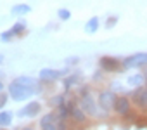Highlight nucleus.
<instances>
[{"label": "nucleus", "instance_id": "7ed1b4c3", "mask_svg": "<svg viewBox=\"0 0 147 130\" xmlns=\"http://www.w3.org/2000/svg\"><path fill=\"white\" fill-rule=\"evenodd\" d=\"M71 75L69 68H62V70H55V68H42L38 71V82L40 83H54L57 80H64L66 77Z\"/></svg>", "mask_w": 147, "mask_h": 130}, {"label": "nucleus", "instance_id": "b1692460", "mask_svg": "<svg viewBox=\"0 0 147 130\" xmlns=\"http://www.w3.org/2000/svg\"><path fill=\"white\" fill-rule=\"evenodd\" d=\"M9 99H11V95L7 92H0V111H4V108H5Z\"/></svg>", "mask_w": 147, "mask_h": 130}, {"label": "nucleus", "instance_id": "412c9836", "mask_svg": "<svg viewBox=\"0 0 147 130\" xmlns=\"http://www.w3.org/2000/svg\"><path fill=\"white\" fill-rule=\"evenodd\" d=\"M133 125H135V128H147V114L145 116H137Z\"/></svg>", "mask_w": 147, "mask_h": 130}, {"label": "nucleus", "instance_id": "c756f323", "mask_svg": "<svg viewBox=\"0 0 147 130\" xmlns=\"http://www.w3.org/2000/svg\"><path fill=\"white\" fill-rule=\"evenodd\" d=\"M0 130H7V128H0Z\"/></svg>", "mask_w": 147, "mask_h": 130}, {"label": "nucleus", "instance_id": "5701e85b", "mask_svg": "<svg viewBox=\"0 0 147 130\" xmlns=\"http://www.w3.org/2000/svg\"><path fill=\"white\" fill-rule=\"evenodd\" d=\"M118 19H119L118 16H109V18L106 19V28H107V30H111V28H114V26L118 24Z\"/></svg>", "mask_w": 147, "mask_h": 130}, {"label": "nucleus", "instance_id": "f257e3e1", "mask_svg": "<svg viewBox=\"0 0 147 130\" xmlns=\"http://www.w3.org/2000/svg\"><path fill=\"white\" fill-rule=\"evenodd\" d=\"M40 92H42L40 82L33 77L21 75V77H16L14 80H11V83L7 85V94L16 102H23L26 99H31L33 95H36Z\"/></svg>", "mask_w": 147, "mask_h": 130}, {"label": "nucleus", "instance_id": "6ab92c4d", "mask_svg": "<svg viewBox=\"0 0 147 130\" xmlns=\"http://www.w3.org/2000/svg\"><path fill=\"white\" fill-rule=\"evenodd\" d=\"M57 18H59L61 21H69V19H71V11L66 9V7H61V9L57 11Z\"/></svg>", "mask_w": 147, "mask_h": 130}, {"label": "nucleus", "instance_id": "4468645a", "mask_svg": "<svg viewBox=\"0 0 147 130\" xmlns=\"http://www.w3.org/2000/svg\"><path fill=\"white\" fill-rule=\"evenodd\" d=\"M31 12V5L30 4H14L11 7V14L14 16H26Z\"/></svg>", "mask_w": 147, "mask_h": 130}, {"label": "nucleus", "instance_id": "f3484780", "mask_svg": "<svg viewBox=\"0 0 147 130\" xmlns=\"http://www.w3.org/2000/svg\"><path fill=\"white\" fill-rule=\"evenodd\" d=\"M26 28H28V24H26V21H16L12 26H11V31L14 33V37H23L24 33H26Z\"/></svg>", "mask_w": 147, "mask_h": 130}, {"label": "nucleus", "instance_id": "6e6552de", "mask_svg": "<svg viewBox=\"0 0 147 130\" xmlns=\"http://www.w3.org/2000/svg\"><path fill=\"white\" fill-rule=\"evenodd\" d=\"M114 113L121 118H126L131 113V99L128 95H118L114 104Z\"/></svg>", "mask_w": 147, "mask_h": 130}, {"label": "nucleus", "instance_id": "9b49d317", "mask_svg": "<svg viewBox=\"0 0 147 130\" xmlns=\"http://www.w3.org/2000/svg\"><path fill=\"white\" fill-rule=\"evenodd\" d=\"M80 80H82V73L80 71H73L69 77H66L64 80H62V89H64V94H67L75 85H78L80 83Z\"/></svg>", "mask_w": 147, "mask_h": 130}, {"label": "nucleus", "instance_id": "a211bd4d", "mask_svg": "<svg viewBox=\"0 0 147 130\" xmlns=\"http://www.w3.org/2000/svg\"><path fill=\"white\" fill-rule=\"evenodd\" d=\"M66 95H67V94H64V92H62V94H55L54 97H50V99H49V104H50L52 108H59L61 104H64V102L67 101V97H66Z\"/></svg>", "mask_w": 147, "mask_h": 130}, {"label": "nucleus", "instance_id": "bb28decb", "mask_svg": "<svg viewBox=\"0 0 147 130\" xmlns=\"http://www.w3.org/2000/svg\"><path fill=\"white\" fill-rule=\"evenodd\" d=\"M19 130H35V128H33V127H30V125H28V127H21V128H19Z\"/></svg>", "mask_w": 147, "mask_h": 130}, {"label": "nucleus", "instance_id": "0eeeda50", "mask_svg": "<svg viewBox=\"0 0 147 130\" xmlns=\"http://www.w3.org/2000/svg\"><path fill=\"white\" fill-rule=\"evenodd\" d=\"M42 113V102L40 101H28L19 111H18V118H36Z\"/></svg>", "mask_w": 147, "mask_h": 130}, {"label": "nucleus", "instance_id": "39448f33", "mask_svg": "<svg viewBox=\"0 0 147 130\" xmlns=\"http://www.w3.org/2000/svg\"><path fill=\"white\" fill-rule=\"evenodd\" d=\"M123 70H144L147 68V52H135L121 59Z\"/></svg>", "mask_w": 147, "mask_h": 130}, {"label": "nucleus", "instance_id": "c85d7f7f", "mask_svg": "<svg viewBox=\"0 0 147 130\" xmlns=\"http://www.w3.org/2000/svg\"><path fill=\"white\" fill-rule=\"evenodd\" d=\"M2 62H4V54L0 52V66H2Z\"/></svg>", "mask_w": 147, "mask_h": 130}, {"label": "nucleus", "instance_id": "cd10ccee", "mask_svg": "<svg viewBox=\"0 0 147 130\" xmlns=\"http://www.w3.org/2000/svg\"><path fill=\"white\" fill-rule=\"evenodd\" d=\"M4 87H5V85H4V82H2V78H0V92H4Z\"/></svg>", "mask_w": 147, "mask_h": 130}, {"label": "nucleus", "instance_id": "f03ea898", "mask_svg": "<svg viewBox=\"0 0 147 130\" xmlns=\"http://www.w3.org/2000/svg\"><path fill=\"white\" fill-rule=\"evenodd\" d=\"M78 106L87 113L88 118H106L107 114H104L97 104V99H94V94H87L78 97Z\"/></svg>", "mask_w": 147, "mask_h": 130}, {"label": "nucleus", "instance_id": "393cba45", "mask_svg": "<svg viewBox=\"0 0 147 130\" xmlns=\"http://www.w3.org/2000/svg\"><path fill=\"white\" fill-rule=\"evenodd\" d=\"M102 78H104V71H102V70H99V71H95V73L92 75L94 83H95V82H102Z\"/></svg>", "mask_w": 147, "mask_h": 130}, {"label": "nucleus", "instance_id": "f8f14e48", "mask_svg": "<svg viewBox=\"0 0 147 130\" xmlns=\"http://www.w3.org/2000/svg\"><path fill=\"white\" fill-rule=\"evenodd\" d=\"M126 85L131 87L133 90H137V89H144V87H145V78H144L142 71H138V73H135V75H130V77L126 78Z\"/></svg>", "mask_w": 147, "mask_h": 130}, {"label": "nucleus", "instance_id": "20e7f679", "mask_svg": "<svg viewBox=\"0 0 147 130\" xmlns=\"http://www.w3.org/2000/svg\"><path fill=\"white\" fill-rule=\"evenodd\" d=\"M95 99H97V104H99L100 111L104 114H109L111 111H114V104H116L118 95L114 94L113 89H102V90H99Z\"/></svg>", "mask_w": 147, "mask_h": 130}, {"label": "nucleus", "instance_id": "2eb2a0df", "mask_svg": "<svg viewBox=\"0 0 147 130\" xmlns=\"http://www.w3.org/2000/svg\"><path fill=\"white\" fill-rule=\"evenodd\" d=\"M12 120H14V114L12 111H0V128H9L12 125Z\"/></svg>", "mask_w": 147, "mask_h": 130}, {"label": "nucleus", "instance_id": "aec40b11", "mask_svg": "<svg viewBox=\"0 0 147 130\" xmlns=\"http://www.w3.org/2000/svg\"><path fill=\"white\" fill-rule=\"evenodd\" d=\"M12 38H16V37H14V33L11 31V28L0 33V40H2L4 43H11V40H12Z\"/></svg>", "mask_w": 147, "mask_h": 130}, {"label": "nucleus", "instance_id": "4be33fe9", "mask_svg": "<svg viewBox=\"0 0 147 130\" xmlns=\"http://www.w3.org/2000/svg\"><path fill=\"white\" fill-rule=\"evenodd\" d=\"M80 62V57L78 56H71V57H66L64 64H66V68H71V66H76V64Z\"/></svg>", "mask_w": 147, "mask_h": 130}, {"label": "nucleus", "instance_id": "dca6fc26", "mask_svg": "<svg viewBox=\"0 0 147 130\" xmlns=\"http://www.w3.org/2000/svg\"><path fill=\"white\" fill-rule=\"evenodd\" d=\"M71 120L75 121V123H82V125H83V123H87L88 116H87V113H85V111H83V109L78 106L75 111H73V114H71Z\"/></svg>", "mask_w": 147, "mask_h": 130}, {"label": "nucleus", "instance_id": "a878e982", "mask_svg": "<svg viewBox=\"0 0 147 130\" xmlns=\"http://www.w3.org/2000/svg\"><path fill=\"white\" fill-rule=\"evenodd\" d=\"M57 130H67V120H57Z\"/></svg>", "mask_w": 147, "mask_h": 130}, {"label": "nucleus", "instance_id": "1a4fd4ad", "mask_svg": "<svg viewBox=\"0 0 147 130\" xmlns=\"http://www.w3.org/2000/svg\"><path fill=\"white\" fill-rule=\"evenodd\" d=\"M130 99H131V102H133L138 109H142V111L147 113V87L133 90L131 95H130Z\"/></svg>", "mask_w": 147, "mask_h": 130}, {"label": "nucleus", "instance_id": "9d476101", "mask_svg": "<svg viewBox=\"0 0 147 130\" xmlns=\"http://www.w3.org/2000/svg\"><path fill=\"white\" fill-rule=\"evenodd\" d=\"M57 114L55 113H45V114H42L40 116V120H38V127H40V130H57Z\"/></svg>", "mask_w": 147, "mask_h": 130}, {"label": "nucleus", "instance_id": "ddd939ff", "mask_svg": "<svg viewBox=\"0 0 147 130\" xmlns=\"http://www.w3.org/2000/svg\"><path fill=\"white\" fill-rule=\"evenodd\" d=\"M99 26H100V19H99L97 16H92V18L85 23L83 30H85V33H87V35H94V33H97V31H99Z\"/></svg>", "mask_w": 147, "mask_h": 130}, {"label": "nucleus", "instance_id": "423d86ee", "mask_svg": "<svg viewBox=\"0 0 147 130\" xmlns=\"http://www.w3.org/2000/svg\"><path fill=\"white\" fill-rule=\"evenodd\" d=\"M99 70H102L104 73H118L123 70L121 59L113 57V56H102L99 59Z\"/></svg>", "mask_w": 147, "mask_h": 130}]
</instances>
